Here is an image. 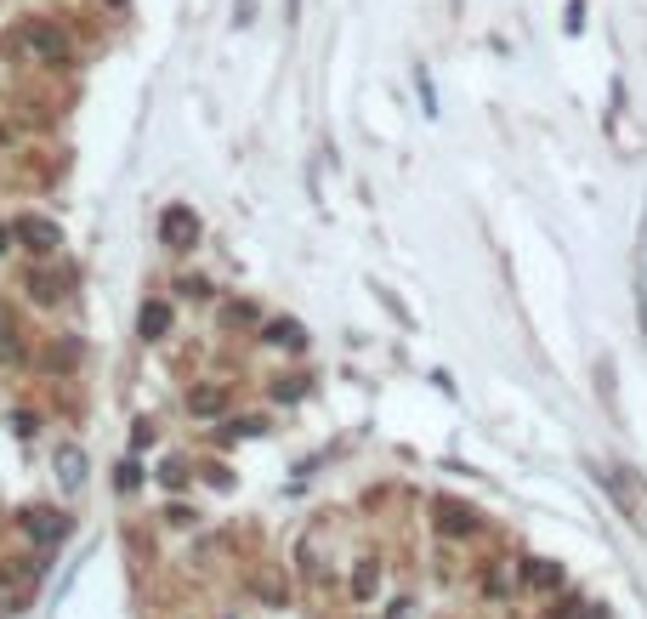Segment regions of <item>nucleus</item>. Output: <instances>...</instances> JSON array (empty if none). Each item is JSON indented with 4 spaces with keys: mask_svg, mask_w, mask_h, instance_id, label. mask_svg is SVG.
I'll list each match as a JSON object with an SVG mask.
<instances>
[{
    "mask_svg": "<svg viewBox=\"0 0 647 619\" xmlns=\"http://www.w3.org/2000/svg\"><path fill=\"white\" fill-rule=\"evenodd\" d=\"M23 52L35 57V63H69V35L57 23L35 18V23H23Z\"/></svg>",
    "mask_w": 647,
    "mask_h": 619,
    "instance_id": "1",
    "label": "nucleus"
},
{
    "mask_svg": "<svg viewBox=\"0 0 647 619\" xmlns=\"http://www.w3.org/2000/svg\"><path fill=\"white\" fill-rule=\"evenodd\" d=\"M159 233H165V245L171 250H193L199 239H205V228H199V216H193L188 205H171V211L159 216Z\"/></svg>",
    "mask_w": 647,
    "mask_h": 619,
    "instance_id": "2",
    "label": "nucleus"
},
{
    "mask_svg": "<svg viewBox=\"0 0 647 619\" xmlns=\"http://www.w3.org/2000/svg\"><path fill=\"white\" fill-rule=\"evenodd\" d=\"M18 245L35 250V256H52V250L63 245V228H57L52 216H23V222H18Z\"/></svg>",
    "mask_w": 647,
    "mask_h": 619,
    "instance_id": "3",
    "label": "nucleus"
},
{
    "mask_svg": "<svg viewBox=\"0 0 647 619\" xmlns=\"http://www.w3.org/2000/svg\"><path fill=\"white\" fill-rule=\"evenodd\" d=\"M23 534H29V540H40V546H52V540H63V534H69V517L52 512V506H29V512H23Z\"/></svg>",
    "mask_w": 647,
    "mask_h": 619,
    "instance_id": "4",
    "label": "nucleus"
},
{
    "mask_svg": "<svg viewBox=\"0 0 647 619\" xmlns=\"http://www.w3.org/2000/svg\"><path fill=\"white\" fill-rule=\"evenodd\" d=\"M602 483H608L613 500H619V506L630 512V523H647V500H642V489L625 478V466H608V472H602Z\"/></svg>",
    "mask_w": 647,
    "mask_h": 619,
    "instance_id": "5",
    "label": "nucleus"
},
{
    "mask_svg": "<svg viewBox=\"0 0 647 619\" xmlns=\"http://www.w3.org/2000/svg\"><path fill=\"white\" fill-rule=\"evenodd\" d=\"M432 523H438L443 534H477V512L472 506H460V500H432Z\"/></svg>",
    "mask_w": 647,
    "mask_h": 619,
    "instance_id": "6",
    "label": "nucleus"
},
{
    "mask_svg": "<svg viewBox=\"0 0 647 619\" xmlns=\"http://www.w3.org/2000/svg\"><path fill=\"white\" fill-rule=\"evenodd\" d=\"M137 330H142V341H165V336H171V301H148V307H142V319H137Z\"/></svg>",
    "mask_w": 647,
    "mask_h": 619,
    "instance_id": "7",
    "label": "nucleus"
},
{
    "mask_svg": "<svg viewBox=\"0 0 647 619\" xmlns=\"http://www.w3.org/2000/svg\"><path fill=\"white\" fill-rule=\"evenodd\" d=\"M267 341H273V347H307V336H301L296 319H273L267 324Z\"/></svg>",
    "mask_w": 647,
    "mask_h": 619,
    "instance_id": "8",
    "label": "nucleus"
},
{
    "mask_svg": "<svg viewBox=\"0 0 647 619\" xmlns=\"http://www.w3.org/2000/svg\"><path fill=\"white\" fill-rule=\"evenodd\" d=\"M523 574H528V585H540V591H557V585H562V568L545 563V557H540V563H528Z\"/></svg>",
    "mask_w": 647,
    "mask_h": 619,
    "instance_id": "9",
    "label": "nucleus"
},
{
    "mask_svg": "<svg viewBox=\"0 0 647 619\" xmlns=\"http://www.w3.org/2000/svg\"><path fill=\"white\" fill-rule=\"evenodd\" d=\"M188 404H193V415H216V409L228 404V392H222V387H193Z\"/></svg>",
    "mask_w": 647,
    "mask_h": 619,
    "instance_id": "10",
    "label": "nucleus"
},
{
    "mask_svg": "<svg viewBox=\"0 0 647 619\" xmlns=\"http://www.w3.org/2000/svg\"><path fill=\"white\" fill-rule=\"evenodd\" d=\"M57 472H63V483H69V489H80V483H86V455L63 449V455H57Z\"/></svg>",
    "mask_w": 647,
    "mask_h": 619,
    "instance_id": "11",
    "label": "nucleus"
},
{
    "mask_svg": "<svg viewBox=\"0 0 647 619\" xmlns=\"http://www.w3.org/2000/svg\"><path fill=\"white\" fill-rule=\"evenodd\" d=\"M222 324H262V313H256L250 301H228V307H222Z\"/></svg>",
    "mask_w": 647,
    "mask_h": 619,
    "instance_id": "12",
    "label": "nucleus"
},
{
    "mask_svg": "<svg viewBox=\"0 0 647 619\" xmlns=\"http://www.w3.org/2000/svg\"><path fill=\"white\" fill-rule=\"evenodd\" d=\"M0 347L18 353V324H12V307H6V301H0Z\"/></svg>",
    "mask_w": 647,
    "mask_h": 619,
    "instance_id": "13",
    "label": "nucleus"
},
{
    "mask_svg": "<svg viewBox=\"0 0 647 619\" xmlns=\"http://www.w3.org/2000/svg\"><path fill=\"white\" fill-rule=\"evenodd\" d=\"M137 483H142V466H137V460H120V472H114V489L125 495V489H137Z\"/></svg>",
    "mask_w": 647,
    "mask_h": 619,
    "instance_id": "14",
    "label": "nucleus"
},
{
    "mask_svg": "<svg viewBox=\"0 0 647 619\" xmlns=\"http://www.w3.org/2000/svg\"><path fill=\"white\" fill-rule=\"evenodd\" d=\"M159 483H165V489H182V483H188V466H182V460H165V466H159Z\"/></svg>",
    "mask_w": 647,
    "mask_h": 619,
    "instance_id": "15",
    "label": "nucleus"
},
{
    "mask_svg": "<svg viewBox=\"0 0 647 619\" xmlns=\"http://www.w3.org/2000/svg\"><path fill=\"white\" fill-rule=\"evenodd\" d=\"M284 398V404H290V398H301V375H279V387H273Z\"/></svg>",
    "mask_w": 647,
    "mask_h": 619,
    "instance_id": "16",
    "label": "nucleus"
},
{
    "mask_svg": "<svg viewBox=\"0 0 647 619\" xmlns=\"http://www.w3.org/2000/svg\"><path fill=\"white\" fill-rule=\"evenodd\" d=\"M165 523H176V529H188V523H193V512H188V506H165Z\"/></svg>",
    "mask_w": 647,
    "mask_h": 619,
    "instance_id": "17",
    "label": "nucleus"
},
{
    "mask_svg": "<svg viewBox=\"0 0 647 619\" xmlns=\"http://www.w3.org/2000/svg\"><path fill=\"white\" fill-rule=\"evenodd\" d=\"M256 432H267V421H256V415H245V421H239V438H256Z\"/></svg>",
    "mask_w": 647,
    "mask_h": 619,
    "instance_id": "18",
    "label": "nucleus"
},
{
    "mask_svg": "<svg viewBox=\"0 0 647 619\" xmlns=\"http://www.w3.org/2000/svg\"><path fill=\"white\" fill-rule=\"evenodd\" d=\"M0 250H6V228H0Z\"/></svg>",
    "mask_w": 647,
    "mask_h": 619,
    "instance_id": "19",
    "label": "nucleus"
},
{
    "mask_svg": "<svg viewBox=\"0 0 647 619\" xmlns=\"http://www.w3.org/2000/svg\"><path fill=\"white\" fill-rule=\"evenodd\" d=\"M108 6H125V0H108Z\"/></svg>",
    "mask_w": 647,
    "mask_h": 619,
    "instance_id": "20",
    "label": "nucleus"
}]
</instances>
